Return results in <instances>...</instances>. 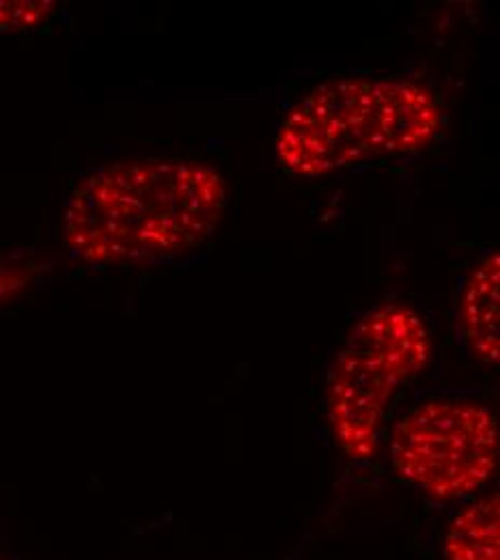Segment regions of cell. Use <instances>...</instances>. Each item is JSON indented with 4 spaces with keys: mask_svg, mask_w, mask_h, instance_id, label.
<instances>
[{
    "mask_svg": "<svg viewBox=\"0 0 500 560\" xmlns=\"http://www.w3.org/2000/svg\"><path fill=\"white\" fill-rule=\"evenodd\" d=\"M226 210L214 166L143 158L86 173L66 206V246L89 266H149L199 250Z\"/></svg>",
    "mask_w": 500,
    "mask_h": 560,
    "instance_id": "1",
    "label": "cell"
},
{
    "mask_svg": "<svg viewBox=\"0 0 500 560\" xmlns=\"http://www.w3.org/2000/svg\"><path fill=\"white\" fill-rule=\"evenodd\" d=\"M442 110L428 86L406 78H335L287 113L277 155L289 173L317 177L428 147Z\"/></svg>",
    "mask_w": 500,
    "mask_h": 560,
    "instance_id": "2",
    "label": "cell"
},
{
    "mask_svg": "<svg viewBox=\"0 0 500 560\" xmlns=\"http://www.w3.org/2000/svg\"><path fill=\"white\" fill-rule=\"evenodd\" d=\"M431 353L426 319L404 302H382L358 317L326 384L330 431L346 457H375L391 406L428 369Z\"/></svg>",
    "mask_w": 500,
    "mask_h": 560,
    "instance_id": "3",
    "label": "cell"
},
{
    "mask_svg": "<svg viewBox=\"0 0 500 560\" xmlns=\"http://www.w3.org/2000/svg\"><path fill=\"white\" fill-rule=\"evenodd\" d=\"M499 453L497 415L466 397L426 399L388 435L393 475L442 502L484 490L499 470Z\"/></svg>",
    "mask_w": 500,
    "mask_h": 560,
    "instance_id": "4",
    "label": "cell"
},
{
    "mask_svg": "<svg viewBox=\"0 0 500 560\" xmlns=\"http://www.w3.org/2000/svg\"><path fill=\"white\" fill-rule=\"evenodd\" d=\"M500 255L488 253L464 284L457 324L466 351L481 364H499Z\"/></svg>",
    "mask_w": 500,
    "mask_h": 560,
    "instance_id": "5",
    "label": "cell"
},
{
    "mask_svg": "<svg viewBox=\"0 0 500 560\" xmlns=\"http://www.w3.org/2000/svg\"><path fill=\"white\" fill-rule=\"evenodd\" d=\"M446 560H500V495L484 493L464 504L444 533Z\"/></svg>",
    "mask_w": 500,
    "mask_h": 560,
    "instance_id": "6",
    "label": "cell"
},
{
    "mask_svg": "<svg viewBox=\"0 0 500 560\" xmlns=\"http://www.w3.org/2000/svg\"><path fill=\"white\" fill-rule=\"evenodd\" d=\"M57 11L53 0H0V31H33Z\"/></svg>",
    "mask_w": 500,
    "mask_h": 560,
    "instance_id": "7",
    "label": "cell"
}]
</instances>
